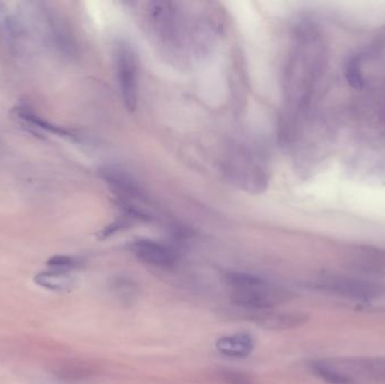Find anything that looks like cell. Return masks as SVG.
I'll return each mask as SVG.
<instances>
[{"label": "cell", "mask_w": 385, "mask_h": 384, "mask_svg": "<svg viewBox=\"0 0 385 384\" xmlns=\"http://www.w3.org/2000/svg\"><path fill=\"white\" fill-rule=\"evenodd\" d=\"M360 61L358 57H353L348 59L345 66V77L347 83L354 89H363L365 86V79H364L363 72L360 69Z\"/></svg>", "instance_id": "obj_12"}, {"label": "cell", "mask_w": 385, "mask_h": 384, "mask_svg": "<svg viewBox=\"0 0 385 384\" xmlns=\"http://www.w3.org/2000/svg\"><path fill=\"white\" fill-rule=\"evenodd\" d=\"M227 174L233 182L249 191H263L268 180L263 151L250 144H238L229 153Z\"/></svg>", "instance_id": "obj_3"}, {"label": "cell", "mask_w": 385, "mask_h": 384, "mask_svg": "<svg viewBox=\"0 0 385 384\" xmlns=\"http://www.w3.org/2000/svg\"><path fill=\"white\" fill-rule=\"evenodd\" d=\"M216 349L220 354L230 359H246L255 349V342L250 334L244 332L227 334L218 339Z\"/></svg>", "instance_id": "obj_8"}, {"label": "cell", "mask_w": 385, "mask_h": 384, "mask_svg": "<svg viewBox=\"0 0 385 384\" xmlns=\"http://www.w3.org/2000/svg\"><path fill=\"white\" fill-rule=\"evenodd\" d=\"M322 288L346 298H357L369 301L379 294V288L362 279L344 277H329L321 279Z\"/></svg>", "instance_id": "obj_6"}, {"label": "cell", "mask_w": 385, "mask_h": 384, "mask_svg": "<svg viewBox=\"0 0 385 384\" xmlns=\"http://www.w3.org/2000/svg\"><path fill=\"white\" fill-rule=\"evenodd\" d=\"M47 265L53 271L69 273L70 271L81 267L83 265V262L79 258L73 257V256L56 255V256H52L50 260H47Z\"/></svg>", "instance_id": "obj_13"}, {"label": "cell", "mask_w": 385, "mask_h": 384, "mask_svg": "<svg viewBox=\"0 0 385 384\" xmlns=\"http://www.w3.org/2000/svg\"><path fill=\"white\" fill-rule=\"evenodd\" d=\"M251 320L258 326L271 330L294 328L304 322V315L300 313H278L273 310L256 311L251 315Z\"/></svg>", "instance_id": "obj_7"}, {"label": "cell", "mask_w": 385, "mask_h": 384, "mask_svg": "<svg viewBox=\"0 0 385 384\" xmlns=\"http://www.w3.org/2000/svg\"><path fill=\"white\" fill-rule=\"evenodd\" d=\"M225 283L230 289L233 303L252 313L275 309L292 298L291 292L282 285L255 274L229 272Z\"/></svg>", "instance_id": "obj_2"}, {"label": "cell", "mask_w": 385, "mask_h": 384, "mask_svg": "<svg viewBox=\"0 0 385 384\" xmlns=\"http://www.w3.org/2000/svg\"><path fill=\"white\" fill-rule=\"evenodd\" d=\"M381 117H382V120L385 123V89L384 96H383L382 108H381Z\"/></svg>", "instance_id": "obj_15"}, {"label": "cell", "mask_w": 385, "mask_h": 384, "mask_svg": "<svg viewBox=\"0 0 385 384\" xmlns=\"http://www.w3.org/2000/svg\"><path fill=\"white\" fill-rule=\"evenodd\" d=\"M131 250L143 263L155 267L170 268L175 266L178 260L176 250L158 241L140 239L132 243Z\"/></svg>", "instance_id": "obj_5"}, {"label": "cell", "mask_w": 385, "mask_h": 384, "mask_svg": "<svg viewBox=\"0 0 385 384\" xmlns=\"http://www.w3.org/2000/svg\"><path fill=\"white\" fill-rule=\"evenodd\" d=\"M311 368L314 373L321 378L324 381L329 384H356L352 376L341 372L335 365L324 362V361H316L311 364Z\"/></svg>", "instance_id": "obj_11"}, {"label": "cell", "mask_w": 385, "mask_h": 384, "mask_svg": "<svg viewBox=\"0 0 385 384\" xmlns=\"http://www.w3.org/2000/svg\"><path fill=\"white\" fill-rule=\"evenodd\" d=\"M147 33L158 50L176 64H189L204 56L219 34V16L206 4V8L186 9V3L148 1L134 3Z\"/></svg>", "instance_id": "obj_1"}, {"label": "cell", "mask_w": 385, "mask_h": 384, "mask_svg": "<svg viewBox=\"0 0 385 384\" xmlns=\"http://www.w3.org/2000/svg\"><path fill=\"white\" fill-rule=\"evenodd\" d=\"M216 376L225 384H258L251 376L237 370H220Z\"/></svg>", "instance_id": "obj_14"}, {"label": "cell", "mask_w": 385, "mask_h": 384, "mask_svg": "<svg viewBox=\"0 0 385 384\" xmlns=\"http://www.w3.org/2000/svg\"><path fill=\"white\" fill-rule=\"evenodd\" d=\"M34 282L41 288L53 291V292H67L71 290L75 284V279H72L68 273L51 269V271L36 274Z\"/></svg>", "instance_id": "obj_10"}, {"label": "cell", "mask_w": 385, "mask_h": 384, "mask_svg": "<svg viewBox=\"0 0 385 384\" xmlns=\"http://www.w3.org/2000/svg\"><path fill=\"white\" fill-rule=\"evenodd\" d=\"M11 115L17 121L22 122L24 124L31 125L32 127H36L39 130L47 131V132L53 133L57 136H64V138L76 139L75 134L70 132V131L64 130L62 127H56V125L51 124L45 120L41 119L37 117L34 112L31 110H28V107H23V106H17L13 111H11Z\"/></svg>", "instance_id": "obj_9"}, {"label": "cell", "mask_w": 385, "mask_h": 384, "mask_svg": "<svg viewBox=\"0 0 385 384\" xmlns=\"http://www.w3.org/2000/svg\"><path fill=\"white\" fill-rule=\"evenodd\" d=\"M117 74L123 103L129 112H134L139 100V66L134 47L119 42L115 51Z\"/></svg>", "instance_id": "obj_4"}]
</instances>
